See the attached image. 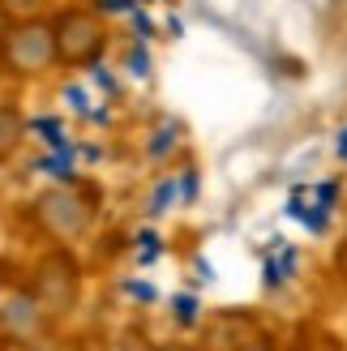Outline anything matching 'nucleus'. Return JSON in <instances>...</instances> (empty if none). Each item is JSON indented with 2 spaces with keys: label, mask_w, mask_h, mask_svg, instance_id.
I'll use <instances>...</instances> for the list:
<instances>
[{
  "label": "nucleus",
  "mask_w": 347,
  "mask_h": 351,
  "mask_svg": "<svg viewBox=\"0 0 347 351\" xmlns=\"http://www.w3.org/2000/svg\"><path fill=\"white\" fill-rule=\"evenodd\" d=\"M34 219H39V227L56 244H73V240H82L86 232H91L95 206L86 202L73 184H60V189L39 193V202H34Z\"/></svg>",
  "instance_id": "nucleus-2"
},
{
  "label": "nucleus",
  "mask_w": 347,
  "mask_h": 351,
  "mask_svg": "<svg viewBox=\"0 0 347 351\" xmlns=\"http://www.w3.org/2000/svg\"><path fill=\"white\" fill-rule=\"evenodd\" d=\"M223 339H232L228 351H245L253 343H262L257 339V330H253V317H245V313H223V317L211 322V330H206V343L211 347H223Z\"/></svg>",
  "instance_id": "nucleus-6"
},
{
  "label": "nucleus",
  "mask_w": 347,
  "mask_h": 351,
  "mask_svg": "<svg viewBox=\"0 0 347 351\" xmlns=\"http://www.w3.org/2000/svg\"><path fill=\"white\" fill-rule=\"evenodd\" d=\"M343 150H347V142H343Z\"/></svg>",
  "instance_id": "nucleus-12"
},
{
  "label": "nucleus",
  "mask_w": 347,
  "mask_h": 351,
  "mask_svg": "<svg viewBox=\"0 0 347 351\" xmlns=\"http://www.w3.org/2000/svg\"><path fill=\"white\" fill-rule=\"evenodd\" d=\"M154 351H202V347H189V343H167V347H154Z\"/></svg>",
  "instance_id": "nucleus-10"
},
{
  "label": "nucleus",
  "mask_w": 347,
  "mask_h": 351,
  "mask_svg": "<svg viewBox=\"0 0 347 351\" xmlns=\"http://www.w3.org/2000/svg\"><path fill=\"white\" fill-rule=\"evenodd\" d=\"M56 60L60 64H95L108 47V26L91 9H64L56 22Z\"/></svg>",
  "instance_id": "nucleus-3"
},
{
  "label": "nucleus",
  "mask_w": 347,
  "mask_h": 351,
  "mask_svg": "<svg viewBox=\"0 0 347 351\" xmlns=\"http://www.w3.org/2000/svg\"><path fill=\"white\" fill-rule=\"evenodd\" d=\"M43 322H47V313L39 308V300H34L30 291H9L5 300H0V330L17 343H34Z\"/></svg>",
  "instance_id": "nucleus-5"
},
{
  "label": "nucleus",
  "mask_w": 347,
  "mask_h": 351,
  "mask_svg": "<svg viewBox=\"0 0 347 351\" xmlns=\"http://www.w3.org/2000/svg\"><path fill=\"white\" fill-rule=\"evenodd\" d=\"M30 295L39 300V308L47 313V317L69 313V308H73V300H77V266L64 253L47 257L43 266H39V283H34Z\"/></svg>",
  "instance_id": "nucleus-4"
},
{
  "label": "nucleus",
  "mask_w": 347,
  "mask_h": 351,
  "mask_svg": "<svg viewBox=\"0 0 347 351\" xmlns=\"http://www.w3.org/2000/svg\"><path fill=\"white\" fill-rule=\"evenodd\" d=\"M51 0H0V13L9 17V22H39L47 13Z\"/></svg>",
  "instance_id": "nucleus-8"
},
{
  "label": "nucleus",
  "mask_w": 347,
  "mask_h": 351,
  "mask_svg": "<svg viewBox=\"0 0 347 351\" xmlns=\"http://www.w3.org/2000/svg\"><path fill=\"white\" fill-rule=\"evenodd\" d=\"M245 351H274L270 343H253V347H245Z\"/></svg>",
  "instance_id": "nucleus-11"
},
{
  "label": "nucleus",
  "mask_w": 347,
  "mask_h": 351,
  "mask_svg": "<svg viewBox=\"0 0 347 351\" xmlns=\"http://www.w3.org/2000/svg\"><path fill=\"white\" fill-rule=\"evenodd\" d=\"M26 137V120L17 108H9V103H0V159H9V154L22 146Z\"/></svg>",
  "instance_id": "nucleus-7"
},
{
  "label": "nucleus",
  "mask_w": 347,
  "mask_h": 351,
  "mask_svg": "<svg viewBox=\"0 0 347 351\" xmlns=\"http://www.w3.org/2000/svg\"><path fill=\"white\" fill-rule=\"evenodd\" d=\"M335 270L343 274V283H347V236H343V244H339V253H335Z\"/></svg>",
  "instance_id": "nucleus-9"
},
{
  "label": "nucleus",
  "mask_w": 347,
  "mask_h": 351,
  "mask_svg": "<svg viewBox=\"0 0 347 351\" xmlns=\"http://www.w3.org/2000/svg\"><path fill=\"white\" fill-rule=\"evenodd\" d=\"M51 64H60L51 22H9L0 30V69H9L13 77H39Z\"/></svg>",
  "instance_id": "nucleus-1"
}]
</instances>
